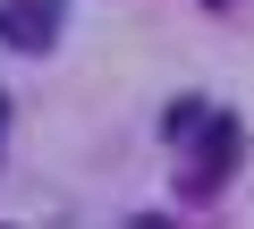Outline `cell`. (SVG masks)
<instances>
[{
  "instance_id": "cell-6",
  "label": "cell",
  "mask_w": 254,
  "mask_h": 229,
  "mask_svg": "<svg viewBox=\"0 0 254 229\" xmlns=\"http://www.w3.org/2000/svg\"><path fill=\"white\" fill-rule=\"evenodd\" d=\"M203 9H229V0H203Z\"/></svg>"
},
{
  "instance_id": "cell-5",
  "label": "cell",
  "mask_w": 254,
  "mask_h": 229,
  "mask_svg": "<svg viewBox=\"0 0 254 229\" xmlns=\"http://www.w3.org/2000/svg\"><path fill=\"white\" fill-rule=\"evenodd\" d=\"M127 229H170V221H153V212H144V221H127Z\"/></svg>"
},
{
  "instance_id": "cell-1",
  "label": "cell",
  "mask_w": 254,
  "mask_h": 229,
  "mask_svg": "<svg viewBox=\"0 0 254 229\" xmlns=\"http://www.w3.org/2000/svg\"><path fill=\"white\" fill-rule=\"evenodd\" d=\"M237 153H246V128H237V119H203V128H195V161H187L178 187H187V195H212V187L237 170Z\"/></svg>"
},
{
  "instance_id": "cell-4",
  "label": "cell",
  "mask_w": 254,
  "mask_h": 229,
  "mask_svg": "<svg viewBox=\"0 0 254 229\" xmlns=\"http://www.w3.org/2000/svg\"><path fill=\"white\" fill-rule=\"evenodd\" d=\"M0 145H9V93H0Z\"/></svg>"
},
{
  "instance_id": "cell-3",
  "label": "cell",
  "mask_w": 254,
  "mask_h": 229,
  "mask_svg": "<svg viewBox=\"0 0 254 229\" xmlns=\"http://www.w3.org/2000/svg\"><path fill=\"white\" fill-rule=\"evenodd\" d=\"M195 128H203V102H170V110H161V136H170V145H187Z\"/></svg>"
},
{
  "instance_id": "cell-2",
  "label": "cell",
  "mask_w": 254,
  "mask_h": 229,
  "mask_svg": "<svg viewBox=\"0 0 254 229\" xmlns=\"http://www.w3.org/2000/svg\"><path fill=\"white\" fill-rule=\"evenodd\" d=\"M60 17H68V0H0V43L9 51H51Z\"/></svg>"
}]
</instances>
